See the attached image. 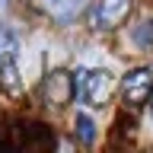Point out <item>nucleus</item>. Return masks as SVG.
<instances>
[{"mask_svg":"<svg viewBox=\"0 0 153 153\" xmlns=\"http://www.w3.org/2000/svg\"><path fill=\"white\" fill-rule=\"evenodd\" d=\"M115 89V76L102 67H80L74 74V96L89 108H102Z\"/></svg>","mask_w":153,"mask_h":153,"instance_id":"nucleus-1","label":"nucleus"},{"mask_svg":"<svg viewBox=\"0 0 153 153\" xmlns=\"http://www.w3.org/2000/svg\"><path fill=\"white\" fill-rule=\"evenodd\" d=\"M121 93H124V102L131 108H140L143 102H150V93H153V67H134L128 70L121 80Z\"/></svg>","mask_w":153,"mask_h":153,"instance_id":"nucleus-2","label":"nucleus"},{"mask_svg":"<svg viewBox=\"0 0 153 153\" xmlns=\"http://www.w3.org/2000/svg\"><path fill=\"white\" fill-rule=\"evenodd\" d=\"M131 13V0H96L93 7V29L99 32H108V29H118Z\"/></svg>","mask_w":153,"mask_h":153,"instance_id":"nucleus-3","label":"nucleus"},{"mask_svg":"<svg viewBox=\"0 0 153 153\" xmlns=\"http://www.w3.org/2000/svg\"><path fill=\"white\" fill-rule=\"evenodd\" d=\"M38 10L45 13V16H51L54 22H61V26H67V22H74L76 16H83L86 7H89V0H35Z\"/></svg>","mask_w":153,"mask_h":153,"instance_id":"nucleus-4","label":"nucleus"},{"mask_svg":"<svg viewBox=\"0 0 153 153\" xmlns=\"http://www.w3.org/2000/svg\"><path fill=\"white\" fill-rule=\"evenodd\" d=\"M70 99H74V76L64 74V70L48 74V80H45V105L61 108V105L70 102Z\"/></svg>","mask_w":153,"mask_h":153,"instance_id":"nucleus-5","label":"nucleus"},{"mask_svg":"<svg viewBox=\"0 0 153 153\" xmlns=\"http://www.w3.org/2000/svg\"><path fill=\"white\" fill-rule=\"evenodd\" d=\"M74 131H76V137H80L83 143H93V140H96V124H93V118H89L86 112H76Z\"/></svg>","mask_w":153,"mask_h":153,"instance_id":"nucleus-6","label":"nucleus"},{"mask_svg":"<svg viewBox=\"0 0 153 153\" xmlns=\"http://www.w3.org/2000/svg\"><path fill=\"white\" fill-rule=\"evenodd\" d=\"M16 57V35L7 26H0V64H7Z\"/></svg>","mask_w":153,"mask_h":153,"instance_id":"nucleus-7","label":"nucleus"},{"mask_svg":"<svg viewBox=\"0 0 153 153\" xmlns=\"http://www.w3.org/2000/svg\"><path fill=\"white\" fill-rule=\"evenodd\" d=\"M134 42H137L140 48L153 45V19H147V22H140V26L134 29Z\"/></svg>","mask_w":153,"mask_h":153,"instance_id":"nucleus-8","label":"nucleus"},{"mask_svg":"<svg viewBox=\"0 0 153 153\" xmlns=\"http://www.w3.org/2000/svg\"><path fill=\"white\" fill-rule=\"evenodd\" d=\"M150 99H153V93H150ZM150 115H153V102H150Z\"/></svg>","mask_w":153,"mask_h":153,"instance_id":"nucleus-9","label":"nucleus"}]
</instances>
